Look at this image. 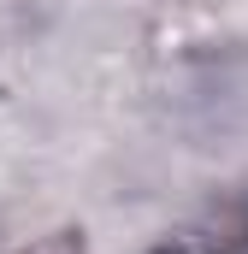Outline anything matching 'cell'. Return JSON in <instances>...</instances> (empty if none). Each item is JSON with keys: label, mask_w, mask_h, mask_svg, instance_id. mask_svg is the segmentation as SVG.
<instances>
[{"label": "cell", "mask_w": 248, "mask_h": 254, "mask_svg": "<svg viewBox=\"0 0 248 254\" xmlns=\"http://www.w3.org/2000/svg\"><path fill=\"white\" fill-rule=\"evenodd\" d=\"M30 254H77V243H42V249H30Z\"/></svg>", "instance_id": "cell-1"}]
</instances>
